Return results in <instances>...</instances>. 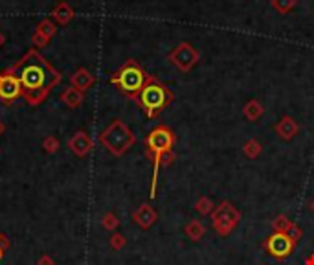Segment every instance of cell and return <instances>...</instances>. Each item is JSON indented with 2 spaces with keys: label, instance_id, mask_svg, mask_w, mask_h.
I'll list each match as a JSON object with an SVG mask.
<instances>
[{
  "label": "cell",
  "instance_id": "cell-1",
  "mask_svg": "<svg viewBox=\"0 0 314 265\" xmlns=\"http://www.w3.org/2000/svg\"><path fill=\"white\" fill-rule=\"evenodd\" d=\"M11 68L21 81L22 98L30 105L43 103L63 80V75L41 55L37 48L28 50L21 61Z\"/></svg>",
  "mask_w": 314,
  "mask_h": 265
},
{
  "label": "cell",
  "instance_id": "cell-2",
  "mask_svg": "<svg viewBox=\"0 0 314 265\" xmlns=\"http://www.w3.org/2000/svg\"><path fill=\"white\" fill-rule=\"evenodd\" d=\"M174 144V135L166 125H158L149 132L145 138V151L153 159L154 172H153V182H151V199L156 197V181H158V169L162 166V157L169 153Z\"/></svg>",
  "mask_w": 314,
  "mask_h": 265
},
{
  "label": "cell",
  "instance_id": "cell-3",
  "mask_svg": "<svg viewBox=\"0 0 314 265\" xmlns=\"http://www.w3.org/2000/svg\"><path fill=\"white\" fill-rule=\"evenodd\" d=\"M134 100L145 110V115L149 118H154L160 110H164L173 102V92H171L166 85H162L158 80H154V78L149 75L147 83L144 85V88L140 90V94Z\"/></svg>",
  "mask_w": 314,
  "mask_h": 265
},
{
  "label": "cell",
  "instance_id": "cell-4",
  "mask_svg": "<svg viewBox=\"0 0 314 265\" xmlns=\"http://www.w3.org/2000/svg\"><path fill=\"white\" fill-rule=\"evenodd\" d=\"M100 142L110 155L122 157L123 153H127V151L134 146L136 137L134 132L127 127L122 120H114L112 124L100 135Z\"/></svg>",
  "mask_w": 314,
  "mask_h": 265
},
{
  "label": "cell",
  "instance_id": "cell-5",
  "mask_svg": "<svg viewBox=\"0 0 314 265\" xmlns=\"http://www.w3.org/2000/svg\"><path fill=\"white\" fill-rule=\"evenodd\" d=\"M147 78L149 75L144 72V68H142L136 61L129 59V61L110 78V83L116 85L123 94H127L129 98L134 100V98L140 94V90L144 88V85L147 83Z\"/></svg>",
  "mask_w": 314,
  "mask_h": 265
},
{
  "label": "cell",
  "instance_id": "cell-6",
  "mask_svg": "<svg viewBox=\"0 0 314 265\" xmlns=\"http://www.w3.org/2000/svg\"><path fill=\"white\" fill-rule=\"evenodd\" d=\"M239 221H241V212L235 208V204L231 203V201H226V199L221 201L213 208V212H211V226L223 238L230 236L235 230V226L239 225Z\"/></svg>",
  "mask_w": 314,
  "mask_h": 265
},
{
  "label": "cell",
  "instance_id": "cell-7",
  "mask_svg": "<svg viewBox=\"0 0 314 265\" xmlns=\"http://www.w3.org/2000/svg\"><path fill=\"white\" fill-rule=\"evenodd\" d=\"M263 247H265L266 254H270L276 260L283 261L287 258H290V254L296 249V241L287 232H272L266 238V241L263 243Z\"/></svg>",
  "mask_w": 314,
  "mask_h": 265
},
{
  "label": "cell",
  "instance_id": "cell-8",
  "mask_svg": "<svg viewBox=\"0 0 314 265\" xmlns=\"http://www.w3.org/2000/svg\"><path fill=\"white\" fill-rule=\"evenodd\" d=\"M21 96H22V87L17 74L13 72V68H6L0 74V100L8 103Z\"/></svg>",
  "mask_w": 314,
  "mask_h": 265
},
{
  "label": "cell",
  "instance_id": "cell-9",
  "mask_svg": "<svg viewBox=\"0 0 314 265\" xmlns=\"http://www.w3.org/2000/svg\"><path fill=\"white\" fill-rule=\"evenodd\" d=\"M169 61L182 72L191 70V66L199 61V53L189 46L188 43H182L180 46L174 48V52L169 53Z\"/></svg>",
  "mask_w": 314,
  "mask_h": 265
},
{
  "label": "cell",
  "instance_id": "cell-10",
  "mask_svg": "<svg viewBox=\"0 0 314 265\" xmlns=\"http://www.w3.org/2000/svg\"><path fill=\"white\" fill-rule=\"evenodd\" d=\"M132 221H134L140 229L147 230L158 221V214L151 204L144 203V204H140V206L134 210V214H132Z\"/></svg>",
  "mask_w": 314,
  "mask_h": 265
},
{
  "label": "cell",
  "instance_id": "cell-11",
  "mask_svg": "<svg viewBox=\"0 0 314 265\" xmlns=\"http://www.w3.org/2000/svg\"><path fill=\"white\" fill-rule=\"evenodd\" d=\"M68 147L75 157H87L92 151V138L85 131H77L68 140Z\"/></svg>",
  "mask_w": 314,
  "mask_h": 265
},
{
  "label": "cell",
  "instance_id": "cell-12",
  "mask_svg": "<svg viewBox=\"0 0 314 265\" xmlns=\"http://www.w3.org/2000/svg\"><path fill=\"white\" fill-rule=\"evenodd\" d=\"M94 83H96V78L87 68H77L72 74V78H70V85L74 88H77V90H81V92H87Z\"/></svg>",
  "mask_w": 314,
  "mask_h": 265
},
{
  "label": "cell",
  "instance_id": "cell-13",
  "mask_svg": "<svg viewBox=\"0 0 314 265\" xmlns=\"http://www.w3.org/2000/svg\"><path fill=\"white\" fill-rule=\"evenodd\" d=\"M274 129H276V132L279 135V138H283V140H292V138L298 135V131H300L298 124L294 122L292 118H290V116H283V118L276 124Z\"/></svg>",
  "mask_w": 314,
  "mask_h": 265
},
{
  "label": "cell",
  "instance_id": "cell-14",
  "mask_svg": "<svg viewBox=\"0 0 314 265\" xmlns=\"http://www.w3.org/2000/svg\"><path fill=\"white\" fill-rule=\"evenodd\" d=\"M72 18H74V9H72L70 4H66V2H59L52 9V21L57 22V24H61V26H66Z\"/></svg>",
  "mask_w": 314,
  "mask_h": 265
},
{
  "label": "cell",
  "instance_id": "cell-15",
  "mask_svg": "<svg viewBox=\"0 0 314 265\" xmlns=\"http://www.w3.org/2000/svg\"><path fill=\"white\" fill-rule=\"evenodd\" d=\"M61 102L65 103L68 109H77V107L83 103V92L74 87H70L61 94Z\"/></svg>",
  "mask_w": 314,
  "mask_h": 265
},
{
  "label": "cell",
  "instance_id": "cell-16",
  "mask_svg": "<svg viewBox=\"0 0 314 265\" xmlns=\"http://www.w3.org/2000/svg\"><path fill=\"white\" fill-rule=\"evenodd\" d=\"M184 232H186V236H188L191 241H201V239L206 236V226L202 225L201 221L189 219L188 225L184 226Z\"/></svg>",
  "mask_w": 314,
  "mask_h": 265
},
{
  "label": "cell",
  "instance_id": "cell-17",
  "mask_svg": "<svg viewBox=\"0 0 314 265\" xmlns=\"http://www.w3.org/2000/svg\"><path fill=\"white\" fill-rule=\"evenodd\" d=\"M243 112H244V116L250 120V122H253V120L261 118V115L265 112V109H263V105L258 102V100H250V102L244 105Z\"/></svg>",
  "mask_w": 314,
  "mask_h": 265
},
{
  "label": "cell",
  "instance_id": "cell-18",
  "mask_svg": "<svg viewBox=\"0 0 314 265\" xmlns=\"http://www.w3.org/2000/svg\"><path fill=\"white\" fill-rule=\"evenodd\" d=\"M213 208H215L213 201H211L209 197H206V195H202V197L195 203V210L201 214V216H211Z\"/></svg>",
  "mask_w": 314,
  "mask_h": 265
},
{
  "label": "cell",
  "instance_id": "cell-19",
  "mask_svg": "<svg viewBox=\"0 0 314 265\" xmlns=\"http://www.w3.org/2000/svg\"><path fill=\"white\" fill-rule=\"evenodd\" d=\"M290 225H292V221L288 219L285 214H279V216L272 221V232H288Z\"/></svg>",
  "mask_w": 314,
  "mask_h": 265
},
{
  "label": "cell",
  "instance_id": "cell-20",
  "mask_svg": "<svg viewBox=\"0 0 314 265\" xmlns=\"http://www.w3.org/2000/svg\"><path fill=\"white\" fill-rule=\"evenodd\" d=\"M243 151H244V155H246L248 159H258L259 155H261L263 147H261V144H259L258 140H248L246 144H244Z\"/></svg>",
  "mask_w": 314,
  "mask_h": 265
},
{
  "label": "cell",
  "instance_id": "cell-21",
  "mask_svg": "<svg viewBox=\"0 0 314 265\" xmlns=\"http://www.w3.org/2000/svg\"><path fill=\"white\" fill-rule=\"evenodd\" d=\"M37 31H41L44 37H48V39H52L53 35H55V31H57V26H55V22L50 21V18H46V21L39 22V26H37Z\"/></svg>",
  "mask_w": 314,
  "mask_h": 265
},
{
  "label": "cell",
  "instance_id": "cell-22",
  "mask_svg": "<svg viewBox=\"0 0 314 265\" xmlns=\"http://www.w3.org/2000/svg\"><path fill=\"white\" fill-rule=\"evenodd\" d=\"M101 223H103V226L107 230H116V229H118V225H120V219H118V216H116V214L107 212L103 216V221H101Z\"/></svg>",
  "mask_w": 314,
  "mask_h": 265
},
{
  "label": "cell",
  "instance_id": "cell-23",
  "mask_svg": "<svg viewBox=\"0 0 314 265\" xmlns=\"http://www.w3.org/2000/svg\"><path fill=\"white\" fill-rule=\"evenodd\" d=\"M110 247L114 249V251H122L123 247H125V243H127V239H125V236L123 234H120V232H114L112 236H110Z\"/></svg>",
  "mask_w": 314,
  "mask_h": 265
},
{
  "label": "cell",
  "instance_id": "cell-24",
  "mask_svg": "<svg viewBox=\"0 0 314 265\" xmlns=\"http://www.w3.org/2000/svg\"><path fill=\"white\" fill-rule=\"evenodd\" d=\"M43 149L46 151V153H55V151L59 149V140H57L55 137H46L43 140Z\"/></svg>",
  "mask_w": 314,
  "mask_h": 265
},
{
  "label": "cell",
  "instance_id": "cell-25",
  "mask_svg": "<svg viewBox=\"0 0 314 265\" xmlns=\"http://www.w3.org/2000/svg\"><path fill=\"white\" fill-rule=\"evenodd\" d=\"M50 39L48 37H44L41 31H35L33 35H31V44H35V48H44V46H48Z\"/></svg>",
  "mask_w": 314,
  "mask_h": 265
},
{
  "label": "cell",
  "instance_id": "cell-26",
  "mask_svg": "<svg viewBox=\"0 0 314 265\" xmlns=\"http://www.w3.org/2000/svg\"><path fill=\"white\" fill-rule=\"evenodd\" d=\"M288 236H290V238L294 239V241H300L301 239V236H303V230H301V226H298L296 223H292V225H290V229H288V232H287Z\"/></svg>",
  "mask_w": 314,
  "mask_h": 265
},
{
  "label": "cell",
  "instance_id": "cell-27",
  "mask_svg": "<svg viewBox=\"0 0 314 265\" xmlns=\"http://www.w3.org/2000/svg\"><path fill=\"white\" fill-rule=\"evenodd\" d=\"M8 247H9V241H8V238H6V234H0V261L4 258Z\"/></svg>",
  "mask_w": 314,
  "mask_h": 265
},
{
  "label": "cell",
  "instance_id": "cell-28",
  "mask_svg": "<svg viewBox=\"0 0 314 265\" xmlns=\"http://www.w3.org/2000/svg\"><path fill=\"white\" fill-rule=\"evenodd\" d=\"M39 265H55V263H53V260L50 256H43L39 260Z\"/></svg>",
  "mask_w": 314,
  "mask_h": 265
},
{
  "label": "cell",
  "instance_id": "cell-29",
  "mask_svg": "<svg viewBox=\"0 0 314 265\" xmlns=\"http://www.w3.org/2000/svg\"><path fill=\"white\" fill-rule=\"evenodd\" d=\"M305 265H314V254H310V256H307Z\"/></svg>",
  "mask_w": 314,
  "mask_h": 265
},
{
  "label": "cell",
  "instance_id": "cell-30",
  "mask_svg": "<svg viewBox=\"0 0 314 265\" xmlns=\"http://www.w3.org/2000/svg\"><path fill=\"white\" fill-rule=\"evenodd\" d=\"M4 43H6V35L2 33V31H0V48L4 46Z\"/></svg>",
  "mask_w": 314,
  "mask_h": 265
},
{
  "label": "cell",
  "instance_id": "cell-31",
  "mask_svg": "<svg viewBox=\"0 0 314 265\" xmlns=\"http://www.w3.org/2000/svg\"><path fill=\"white\" fill-rule=\"evenodd\" d=\"M310 210H312V214H314V199L310 201Z\"/></svg>",
  "mask_w": 314,
  "mask_h": 265
},
{
  "label": "cell",
  "instance_id": "cell-32",
  "mask_svg": "<svg viewBox=\"0 0 314 265\" xmlns=\"http://www.w3.org/2000/svg\"><path fill=\"white\" fill-rule=\"evenodd\" d=\"M2 131H4V124L0 122V135H2Z\"/></svg>",
  "mask_w": 314,
  "mask_h": 265
},
{
  "label": "cell",
  "instance_id": "cell-33",
  "mask_svg": "<svg viewBox=\"0 0 314 265\" xmlns=\"http://www.w3.org/2000/svg\"><path fill=\"white\" fill-rule=\"evenodd\" d=\"M61 2H65V0H61Z\"/></svg>",
  "mask_w": 314,
  "mask_h": 265
}]
</instances>
